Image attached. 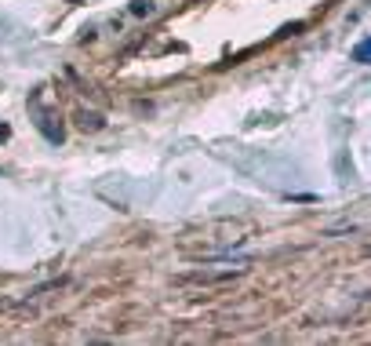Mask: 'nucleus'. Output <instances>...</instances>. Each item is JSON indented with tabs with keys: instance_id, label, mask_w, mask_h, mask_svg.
Masks as SVG:
<instances>
[{
	"instance_id": "7ed1b4c3",
	"label": "nucleus",
	"mask_w": 371,
	"mask_h": 346,
	"mask_svg": "<svg viewBox=\"0 0 371 346\" xmlns=\"http://www.w3.org/2000/svg\"><path fill=\"white\" fill-rule=\"evenodd\" d=\"M77 120H80V128H84V132H99V128H106L102 113H91V110H80Z\"/></svg>"
},
{
	"instance_id": "39448f33",
	"label": "nucleus",
	"mask_w": 371,
	"mask_h": 346,
	"mask_svg": "<svg viewBox=\"0 0 371 346\" xmlns=\"http://www.w3.org/2000/svg\"><path fill=\"white\" fill-rule=\"evenodd\" d=\"M367 58H371V41H360L353 48V62H360V66H367Z\"/></svg>"
},
{
	"instance_id": "f03ea898",
	"label": "nucleus",
	"mask_w": 371,
	"mask_h": 346,
	"mask_svg": "<svg viewBox=\"0 0 371 346\" xmlns=\"http://www.w3.org/2000/svg\"><path fill=\"white\" fill-rule=\"evenodd\" d=\"M233 277H240V270H222V273L200 270V273H182L178 281H182V285H222V281H233Z\"/></svg>"
},
{
	"instance_id": "20e7f679",
	"label": "nucleus",
	"mask_w": 371,
	"mask_h": 346,
	"mask_svg": "<svg viewBox=\"0 0 371 346\" xmlns=\"http://www.w3.org/2000/svg\"><path fill=\"white\" fill-rule=\"evenodd\" d=\"M153 11H157V4H153V0H131V15L146 19V15H153Z\"/></svg>"
},
{
	"instance_id": "423d86ee",
	"label": "nucleus",
	"mask_w": 371,
	"mask_h": 346,
	"mask_svg": "<svg viewBox=\"0 0 371 346\" xmlns=\"http://www.w3.org/2000/svg\"><path fill=\"white\" fill-rule=\"evenodd\" d=\"M299 29H302V22H291V26H284L276 37H291V33H299Z\"/></svg>"
},
{
	"instance_id": "0eeeda50",
	"label": "nucleus",
	"mask_w": 371,
	"mask_h": 346,
	"mask_svg": "<svg viewBox=\"0 0 371 346\" xmlns=\"http://www.w3.org/2000/svg\"><path fill=\"white\" fill-rule=\"evenodd\" d=\"M0 139H8V128H0Z\"/></svg>"
},
{
	"instance_id": "f257e3e1",
	"label": "nucleus",
	"mask_w": 371,
	"mask_h": 346,
	"mask_svg": "<svg viewBox=\"0 0 371 346\" xmlns=\"http://www.w3.org/2000/svg\"><path fill=\"white\" fill-rule=\"evenodd\" d=\"M29 110H33V124H37V128H41V135L48 139V142H62V139H66V128H62V117L55 113V110H44L41 106V99H33V106H29Z\"/></svg>"
}]
</instances>
